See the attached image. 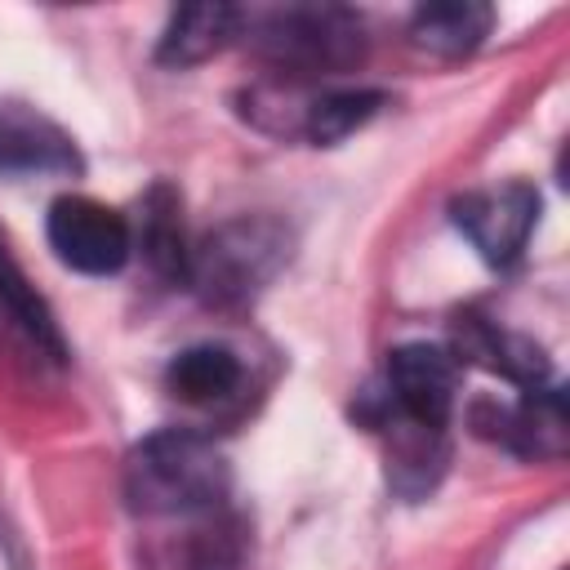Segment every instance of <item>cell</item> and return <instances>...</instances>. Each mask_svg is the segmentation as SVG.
<instances>
[{"label":"cell","instance_id":"1","mask_svg":"<svg viewBox=\"0 0 570 570\" xmlns=\"http://www.w3.org/2000/svg\"><path fill=\"white\" fill-rule=\"evenodd\" d=\"M232 490L223 450L187 428H165L138 441L125 459V499L142 517L214 512Z\"/></svg>","mask_w":570,"mask_h":570},{"label":"cell","instance_id":"2","mask_svg":"<svg viewBox=\"0 0 570 570\" xmlns=\"http://www.w3.org/2000/svg\"><path fill=\"white\" fill-rule=\"evenodd\" d=\"M289 263V232L276 218H232L200 236L187 258V285L214 307L258 298Z\"/></svg>","mask_w":570,"mask_h":570},{"label":"cell","instance_id":"3","mask_svg":"<svg viewBox=\"0 0 570 570\" xmlns=\"http://www.w3.org/2000/svg\"><path fill=\"white\" fill-rule=\"evenodd\" d=\"M249 31H254V49L289 76L347 71L365 53L361 18L352 9H334V4L272 9L258 22H249Z\"/></svg>","mask_w":570,"mask_h":570},{"label":"cell","instance_id":"4","mask_svg":"<svg viewBox=\"0 0 570 570\" xmlns=\"http://www.w3.org/2000/svg\"><path fill=\"white\" fill-rule=\"evenodd\" d=\"M450 223L490 267H512L525 254L530 232L539 223V191L521 178L468 187L450 200Z\"/></svg>","mask_w":570,"mask_h":570},{"label":"cell","instance_id":"5","mask_svg":"<svg viewBox=\"0 0 570 570\" xmlns=\"http://www.w3.org/2000/svg\"><path fill=\"white\" fill-rule=\"evenodd\" d=\"M387 410L423 432H441L459 401V356L441 343H401L387 352L383 370Z\"/></svg>","mask_w":570,"mask_h":570},{"label":"cell","instance_id":"6","mask_svg":"<svg viewBox=\"0 0 570 570\" xmlns=\"http://www.w3.org/2000/svg\"><path fill=\"white\" fill-rule=\"evenodd\" d=\"M49 249L80 276H116L134 254L129 218L94 196H58L45 218Z\"/></svg>","mask_w":570,"mask_h":570},{"label":"cell","instance_id":"7","mask_svg":"<svg viewBox=\"0 0 570 570\" xmlns=\"http://www.w3.org/2000/svg\"><path fill=\"white\" fill-rule=\"evenodd\" d=\"M80 169L85 160L58 120H49L45 111L18 98H0V174L36 178V174H80Z\"/></svg>","mask_w":570,"mask_h":570},{"label":"cell","instance_id":"8","mask_svg":"<svg viewBox=\"0 0 570 570\" xmlns=\"http://www.w3.org/2000/svg\"><path fill=\"white\" fill-rule=\"evenodd\" d=\"M245 27V9L236 4H187V9H174L165 31H160V45H156V62L165 67H200L209 62L218 49H227Z\"/></svg>","mask_w":570,"mask_h":570},{"label":"cell","instance_id":"9","mask_svg":"<svg viewBox=\"0 0 570 570\" xmlns=\"http://www.w3.org/2000/svg\"><path fill=\"white\" fill-rule=\"evenodd\" d=\"M134 245L142 249V258L151 263L156 276L165 281H187V232H183V200L169 183H151L147 196L138 200V223H129Z\"/></svg>","mask_w":570,"mask_h":570},{"label":"cell","instance_id":"10","mask_svg":"<svg viewBox=\"0 0 570 570\" xmlns=\"http://www.w3.org/2000/svg\"><path fill=\"white\" fill-rule=\"evenodd\" d=\"M245 383V365L232 347L223 343H196L183 347L169 365H165V387L183 401V405H223L240 392Z\"/></svg>","mask_w":570,"mask_h":570},{"label":"cell","instance_id":"11","mask_svg":"<svg viewBox=\"0 0 570 570\" xmlns=\"http://www.w3.org/2000/svg\"><path fill=\"white\" fill-rule=\"evenodd\" d=\"M494 27V9L481 0H441L419 4L410 18V36L419 49L436 58H468Z\"/></svg>","mask_w":570,"mask_h":570},{"label":"cell","instance_id":"12","mask_svg":"<svg viewBox=\"0 0 570 570\" xmlns=\"http://www.w3.org/2000/svg\"><path fill=\"white\" fill-rule=\"evenodd\" d=\"M512 450L534 459H557L566 450V401L557 387H525L512 410H499V432Z\"/></svg>","mask_w":570,"mask_h":570},{"label":"cell","instance_id":"13","mask_svg":"<svg viewBox=\"0 0 570 570\" xmlns=\"http://www.w3.org/2000/svg\"><path fill=\"white\" fill-rule=\"evenodd\" d=\"M454 356H459V361L472 356V361H481L485 370H494V374H503V379H512V383H521V387H543V383H548V356H543L530 338L503 334V330H494V325H485V321H468V330H463Z\"/></svg>","mask_w":570,"mask_h":570},{"label":"cell","instance_id":"14","mask_svg":"<svg viewBox=\"0 0 570 570\" xmlns=\"http://www.w3.org/2000/svg\"><path fill=\"white\" fill-rule=\"evenodd\" d=\"M379 107H383L379 89H330V94H316V98L303 102L298 134L316 147H334L347 134H356Z\"/></svg>","mask_w":570,"mask_h":570},{"label":"cell","instance_id":"15","mask_svg":"<svg viewBox=\"0 0 570 570\" xmlns=\"http://www.w3.org/2000/svg\"><path fill=\"white\" fill-rule=\"evenodd\" d=\"M0 303L13 312V321L36 338V347H45L53 361H62L67 356V347H62V334H58V325H53V312L45 307V298L36 294V285L22 276V267L13 263V254H9V245H4V236H0Z\"/></svg>","mask_w":570,"mask_h":570}]
</instances>
